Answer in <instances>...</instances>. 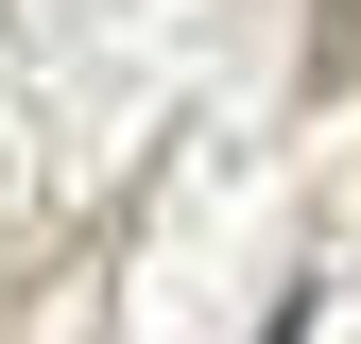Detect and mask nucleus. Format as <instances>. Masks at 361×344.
<instances>
[{
	"label": "nucleus",
	"mask_w": 361,
	"mask_h": 344,
	"mask_svg": "<svg viewBox=\"0 0 361 344\" xmlns=\"http://www.w3.org/2000/svg\"><path fill=\"white\" fill-rule=\"evenodd\" d=\"M327 86H361V0H310V104Z\"/></svg>",
	"instance_id": "obj_1"
}]
</instances>
